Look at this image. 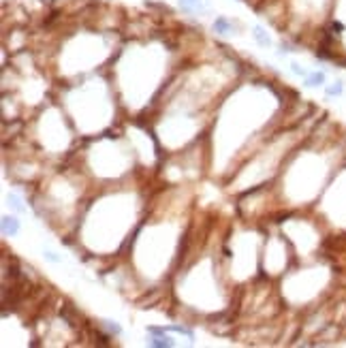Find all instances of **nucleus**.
I'll list each match as a JSON object with an SVG mask.
<instances>
[{
	"mask_svg": "<svg viewBox=\"0 0 346 348\" xmlns=\"http://www.w3.org/2000/svg\"><path fill=\"white\" fill-rule=\"evenodd\" d=\"M325 73L323 71H314V73H308V77H304V85L306 88H321L325 85Z\"/></svg>",
	"mask_w": 346,
	"mask_h": 348,
	"instance_id": "obj_1",
	"label": "nucleus"
},
{
	"mask_svg": "<svg viewBox=\"0 0 346 348\" xmlns=\"http://www.w3.org/2000/svg\"><path fill=\"white\" fill-rule=\"evenodd\" d=\"M3 233L7 237H13L19 233V220L13 216H3Z\"/></svg>",
	"mask_w": 346,
	"mask_h": 348,
	"instance_id": "obj_2",
	"label": "nucleus"
},
{
	"mask_svg": "<svg viewBox=\"0 0 346 348\" xmlns=\"http://www.w3.org/2000/svg\"><path fill=\"white\" fill-rule=\"evenodd\" d=\"M180 9L184 13H201L205 9L203 0H180Z\"/></svg>",
	"mask_w": 346,
	"mask_h": 348,
	"instance_id": "obj_3",
	"label": "nucleus"
},
{
	"mask_svg": "<svg viewBox=\"0 0 346 348\" xmlns=\"http://www.w3.org/2000/svg\"><path fill=\"white\" fill-rule=\"evenodd\" d=\"M211 28H214V32H216V34H225V36L233 32V24H231L227 17H218L216 22L211 24Z\"/></svg>",
	"mask_w": 346,
	"mask_h": 348,
	"instance_id": "obj_4",
	"label": "nucleus"
},
{
	"mask_svg": "<svg viewBox=\"0 0 346 348\" xmlns=\"http://www.w3.org/2000/svg\"><path fill=\"white\" fill-rule=\"evenodd\" d=\"M252 36H254V41L261 45V47H269V45H272V36H269L261 26H254L252 28Z\"/></svg>",
	"mask_w": 346,
	"mask_h": 348,
	"instance_id": "obj_5",
	"label": "nucleus"
},
{
	"mask_svg": "<svg viewBox=\"0 0 346 348\" xmlns=\"http://www.w3.org/2000/svg\"><path fill=\"white\" fill-rule=\"evenodd\" d=\"M148 344H150V346H156V348H171L176 342H173L171 337L165 333V335H152L150 340H148Z\"/></svg>",
	"mask_w": 346,
	"mask_h": 348,
	"instance_id": "obj_6",
	"label": "nucleus"
},
{
	"mask_svg": "<svg viewBox=\"0 0 346 348\" xmlns=\"http://www.w3.org/2000/svg\"><path fill=\"white\" fill-rule=\"evenodd\" d=\"M342 92H344V83L340 79L333 81L331 85H327V90H325L327 96H342Z\"/></svg>",
	"mask_w": 346,
	"mask_h": 348,
	"instance_id": "obj_7",
	"label": "nucleus"
},
{
	"mask_svg": "<svg viewBox=\"0 0 346 348\" xmlns=\"http://www.w3.org/2000/svg\"><path fill=\"white\" fill-rule=\"evenodd\" d=\"M9 205H11L15 211H19V214H24L26 207L22 205V199H19L17 195H9Z\"/></svg>",
	"mask_w": 346,
	"mask_h": 348,
	"instance_id": "obj_8",
	"label": "nucleus"
},
{
	"mask_svg": "<svg viewBox=\"0 0 346 348\" xmlns=\"http://www.w3.org/2000/svg\"><path fill=\"white\" fill-rule=\"evenodd\" d=\"M103 325L107 327V331L113 333V335H120V333H122V327L115 323V321H103Z\"/></svg>",
	"mask_w": 346,
	"mask_h": 348,
	"instance_id": "obj_9",
	"label": "nucleus"
},
{
	"mask_svg": "<svg viewBox=\"0 0 346 348\" xmlns=\"http://www.w3.org/2000/svg\"><path fill=\"white\" fill-rule=\"evenodd\" d=\"M167 331H176V333H182V335L192 337V331L188 329V327H182V325H171V327H167Z\"/></svg>",
	"mask_w": 346,
	"mask_h": 348,
	"instance_id": "obj_10",
	"label": "nucleus"
},
{
	"mask_svg": "<svg viewBox=\"0 0 346 348\" xmlns=\"http://www.w3.org/2000/svg\"><path fill=\"white\" fill-rule=\"evenodd\" d=\"M291 71H293L297 77H308V69H306V66H301L299 62H293V64H291Z\"/></svg>",
	"mask_w": 346,
	"mask_h": 348,
	"instance_id": "obj_11",
	"label": "nucleus"
},
{
	"mask_svg": "<svg viewBox=\"0 0 346 348\" xmlns=\"http://www.w3.org/2000/svg\"><path fill=\"white\" fill-rule=\"evenodd\" d=\"M43 256L47 258V260H50V263H60V256H58L56 252H52V250H43Z\"/></svg>",
	"mask_w": 346,
	"mask_h": 348,
	"instance_id": "obj_12",
	"label": "nucleus"
}]
</instances>
